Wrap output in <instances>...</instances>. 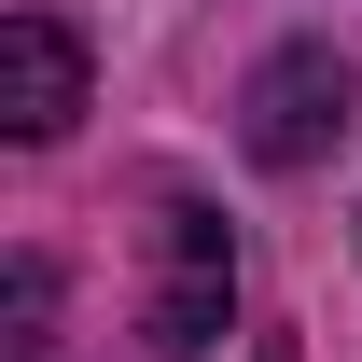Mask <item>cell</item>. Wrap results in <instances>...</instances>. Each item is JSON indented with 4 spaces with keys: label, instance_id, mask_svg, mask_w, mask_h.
<instances>
[{
    "label": "cell",
    "instance_id": "obj_1",
    "mask_svg": "<svg viewBox=\"0 0 362 362\" xmlns=\"http://www.w3.org/2000/svg\"><path fill=\"white\" fill-rule=\"evenodd\" d=\"M349 126H362V70H349V42L293 28V42L251 56V84H237V153H251L265 181H307Z\"/></svg>",
    "mask_w": 362,
    "mask_h": 362
},
{
    "label": "cell",
    "instance_id": "obj_2",
    "mask_svg": "<svg viewBox=\"0 0 362 362\" xmlns=\"http://www.w3.org/2000/svg\"><path fill=\"white\" fill-rule=\"evenodd\" d=\"M237 320V237L209 195H153V293H139V349L153 362H195L209 334Z\"/></svg>",
    "mask_w": 362,
    "mask_h": 362
},
{
    "label": "cell",
    "instance_id": "obj_3",
    "mask_svg": "<svg viewBox=\"0 0 362 362\" xmlns=\"http://www.w3.org/2000/svg\"><path fill=\"white\" fill-rule=\"evenodd\" d=\"M84 84H98V56H84V28L70 14H0V139L14 153H56L70 139V112H84Z\"/></svg>",
    "mask_w": 362,
    "mask_h": 362
},
{
    "label": "cell",
    "instance_id": "obj_4",
    "mask_svg": "<svg viewBox=\"0 0 362 362\" xmlns=\"http://www.w3.org/2000/svg\"><path fill=\"white\" fill-rule=\"evenodd\" d=\"M0 307H14V362H42V349H56V265H42V251H14Z\"/></svg>",
    "mask_w": 362,
    "mask_h": 362
}]
</instances>
